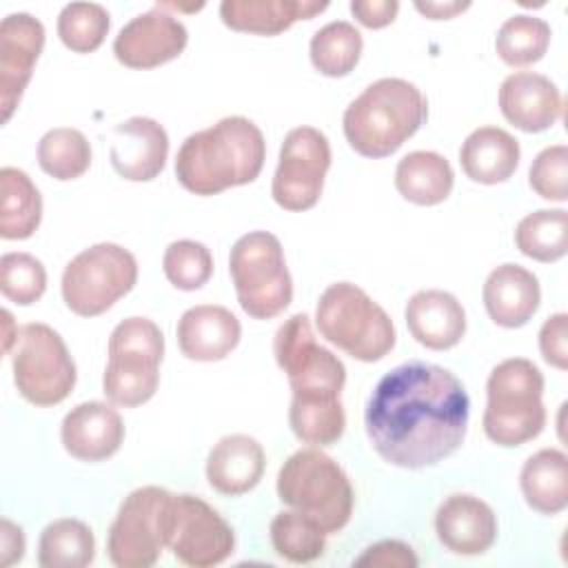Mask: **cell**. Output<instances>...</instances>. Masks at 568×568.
<instances>
[{
  "label": "cell",
  "instance_id": "cell-1",
  "mask_svg": "<svg viewBox=\"0 0 568 568\" xmlns=\"http://www.w3.org/2000/svg\"><path fill=\"white\" fill-rule=\"evenodd\" d=\"M468 415L464 384L448 368L415 359L395 366L375 384L364 426L384 462L417 470L435 466L462 446Z\"/></svg>",
  "mask_w": 568,
  "mask_h": 568
},
{
  "label": "cell",
  "instance_id": "cell-2",
  "mask_svg": "<svg viewBox=\"0 0 568 568\" xmlns=\"http://www.w3.org/2000/svg\"><path fill=\"white\" fill-rule=\"evenodd\" d=\"M264 160L266 142L260 126L244 115H229L182 142L175 178L195 195H215L253 182Z\"/></svg>",
  "mask_w": 568,
  "mask_h": 568
},
{
  "label": "cell",
  "instance_id": "cell-3",
  "mask_svg": "<svg viewBox=\"0 0 568 568\" xmlns=\"http://www.w3.org/2000/svg\"><path fill=\"white\" fill-rule=\"evenodd\" d=\"M428 118L426 95L408 80L379 78L344 111L346 142L364 158L395 153Z\"/></svg>",
  "mask_w": 568,
  "mask_h": 568
},
{
  "label": "cell",
  "instance_id": "cell-4",
  "mask_svg": "<svg viewBox=\"0 0 568 568\" xmlns=\"http://www.w3.org/2000/svg\"><path fill=\"white\" fill-rule=\"evenodd\" d=\"M486 395L481 426L493 444L521 446L544 430V375L530 359L510 357L499 362L488 375Z\"/></svg>",
  "mask_w": 568,
  "mask_h": 568
},
{
  "label": "cell",
  "instance_id": "cell-5",
  "mask_svg": "<svg viewBox=\"0 0 568 568\" xmlns=\"http://www.w3.org/2000/svg\"><path fill=\"white\" fill-rule=\"evenodd\" d=\"M282 504L315 519L326 535L339 532L353 515V486L344 468L317 446L295 450L277 473Z\"/></svg>",
  "mask_w": 568,
  "mask_h": 568
},
{
  "label": "cell",
  "instance_id": "cell-6",
  "mask_svg": "<svg viewBox=\"0 0 568 568\" xmlns=\"http://www.w3.org/2000/svg\"><path fill=\"white\" fill-rule=\"evenodd\" d=\"M315 324L324 339L359 362L382 359L397 339L390 315L351 282H335L320 295Z\"/></svg>",
  "mask_w": 568,
  "mask_h": 568
},
{
  "label": "cell",
  "instance_id": "cell-7",
  "mask_svg": "<svg viewBox=\"0 0 568 568\" xmlns=\"http://www.w3.org/2000/svg\"><path fill=\"white\" fill-rule=\"evenodd\" d=\"M229 273L242 311L253 320H271L293 300L284 248L268 231H251L233 244Z\"/></svg>",
  "mask_w": 568,
  "mask_h": 568
},
{
  "label": "cell",
  "instance_id": "cell-8",
  "mask_svg": "<svg viewBox=\"0 0 568 568\" xmlns=\"http://www.w3.org/2000/svg\"><path fill=\"white\" fill-rule=\"evenodd\" d=\"M13 382L18 393L33 406H55L75 386V362L49 324L31 322L18 328L11 348Z\"/></svg>",
  "mask_w": 568,
  "mask_h": 568
},
{
  "label": "cell",
  "instance_id": "cell-9",
  "mask_svg": "<svg viewBox=\"0 0 568 568\" xmlns=\"http://www.w3.org/2000/svg\"><path fill=\"white\" fill-rule=\"evenodd\" d=\"M138 282V262L131 251L100 242L80 251L62 273V300L80 317L109 311Z\"/></svg>",
  "mask_w": 568,
  "mask_h": 568
},
{
  "label": "cell",
  "instance_id": "cell-10",
  "mask_svg": "<svg viewBox=\"0 0 568 568\" xmlns=\"http://www.w3.org/2000/svg\"><path fill=\"white\" fill-rule=\"evenodd\" d=\"M171 497L160 486H142L124 497L106 537L113 566L149 568L160 559L169 537Z\"/></svg>",
  "mask_w": 568,
  "mask_h": 568
},
{
  "label": "cell",
  "instance_id": "cell-11",
  "mask_svg": "<svg viewBox=\"0 0 568 568\" xmlns=\"http://www.w3.org/2000/svg\"><path fill=\"white\" fill-rule=\"evenodd\" d=\"M277 366L286 373L293 395L339 397L346 384L342 359L315 342L306 313H295L277 328L273 339Z\"/></svg>",
  "mask_w": 568,
  "mask_h": 568
},
{
  "label": "cell",
  "instance_id": "cell-12",
  "mask_svg": "<svg viewBox=\"0 0 568 568\" xmlns=\"http://www.w3.org/2000/svg\"><path fill=\"white\" fill-rule=\"evenodd\" d=\"M331 166L328 138L315 126H295L280 146L271 195L284 211H306L320 202Z\"/></svg>",
  "mask_w": 568,
  "mask_h": 568
},
{
  "label": "cell",
  "instance_id": "cell-13",
  "mask_svg": "<svg viewBox=\"0 0 568 568\" xmlns=\"http://www.w3.org/2000/svg\"><path fill=\"white\" fill-rule=\"evenodd\" d=\"M166 548L191 568H209L226 561L235 550L229 521L202 497L180 493L171 497Z\"/></svg>",
  "mask_w": 568,
  "mask_h": 568
},
{
  "label": "cell",
  "instance_id": "cell-14",
  "mask_svg": "<svg viewBox=\"0 0 568 568\" xmlns=\"http://www.w3.org/2000/svg\"><path fill=\"white\" fill-rule=\"evenodd\" d=\"M189 42L186 27L160 2L131 18L113 40V53L129 69H153L175 60Z\"/></svg>",
  "mask_w": 568,
  "mask_h": 568
},
{
  "label": "cell",
  "instance_id": "cell-15",
  "mask_svg": "<svg viewBox=\"0 0 568 568\" xmlns=\"http://www.w3.org/2000/svg\"><path fill=\"white\" fill-rule=\"evenodd\" d=\"M44 47V27L31 13H9L0 24V109L2 122L20 104L33 64Z\"/></svg>",
  "mask_w": 568,
  "mask_h": 568
},
{
  "label": "cell",
  "instance_id": "cell-16",
  "mask_svg": "<svg viewBox=\"0 0 568 568\" xmlns=\"http://www.w3.org/2000/svg\"><path fill=\"white\" fill-rule=\"evenodd\" d=\"M169 135L153 118L135 115L113 126L109 158L115 173L131 182L158 178L166 164Z\"/></svg>",
  "mask_w": 568,
  "mask_h": 568
},
{
  "label": "cell",
  "instance_id": "cell-17",
  "mask_svg": "<svg viewBox=\"0 0 568 568\" xmlns=\"http://www.w3.org/2000/svg\"><path fill=\"white\" fill-rule=\"evenodd\" d=\"M435 532L446 550L475 557L484 555L495 544L497 517L484 499L470 493H455L439 504Z\"/></svg>",
  "mask_w": 568,
  "mask_h": 568
},
{
  "label": "cell",
  "instance_id": "cell-18",
  "mask_svg": "<svg viewBox=\"0 0 568 568\" xmlns=\"http://www.w3.org/2000/svg\"><path fill=\"white\" fill-rule=\"evenodd\" d=\"M60 437L71 457L80 462H102L120 450L124 422L106 402H82L64 415Z\"/></svg>",
  "mask_w": 568,
  "mask_h": 568
},
{
  "label": "cell",
  "instance_id": "cell-19",
  "mask_svg": "<svg viewBox=\"0 0 568 568\" xmlns=\"http://www.w3.org/2000/svg\"><path fill=\"white\" fill-rule=\"evenodd\" d=\"M499 111L517 129L539 133L561 118V93L550 78L535 71H517L499 87Z\"/></svg>",
  "mask_w": 568,
  "mask_h": 568
},
{
  "label": "cell",
  "instance_id": "cell-20",
  "mask_svg": "<svg viewBox=\"0 0 568 568\" xmlns=\"http://www.w3.org/2000/svg\"><path fill=\"white\" fill-rule=\"evenodd\" d=\"M404 317L415 342L430 351H448L457 346L466 333V311L448 291H417L406 302Z\"/></svg>",
  "mask_w": 568,
  "mask_h": 568
},
{
  "label": "cell",
  "instance_id": "cell-21",
  "mask_svg": "<svg viewBox=\"0 0 568 568\" xmlns=\"http://www.w3.org/2000/svg\"><path fill=\"white\" fill-rule=\"evenodd\" d=\"M175 333L184 357L193 362H217L240 344L242 326L226 306L197 304L182 313Z\"/></svg>",
  "mask_w": 568,
  "mask_h": 568
},
{
  "label": "cell",
  "instance_id": "cell-22",
  "mask_svg": "<svg viewBox=\"0 0 568 568\" xmlns=\"http://www.w3.org/2000/svg\"><path fill=\"white\" fill-rule=\"evenodd\" d=\"M481 297L486 313L497 326L519 328L539 308L541 288L532 271L506 262L488 273Z\"/></svg>",
  "mask_w": 568,
  "mask_h": 568
},
{
  "label": "cell",
  "instance_id": "cell-23",
  "mask_svg": "<svg viewBox=\"0 0 568 568\" xmlns=\"http://www.w3.org/2000/svg\"><path fill=\"white\" fill-rule=\"evenodd\" d=\"M266 468L262 444L244 433L224 435L206 457V479L222 495H244L253 490Z\"/></svg>",
  "mask_w": 568,
  "mask_h": 568
},
{
  "label": "cell",
  "instance_id": "cell-24",
  "mask_svg": "<svg viewBox=\"0 0 568 568\" xmlns=\"http://www.w3.org/2000/svg\"><path fill=\"white\" fill-rule=\"evenodd\" d=\"M326 7V0H224L220 18L233 31L277 36L297 20H311Z\"/></svg>",
  "mask_w": 568,
  "mask_h": 568
},
{
  "label": "cell",
  "instance_id": "cell-25",
  "mask_svg": "<svg viewBox=\"0 0 568 568\" xmlns=\"http://www.w3.org/2000/svg\"><path fill=\"white\" fill-rule=\"evenodd\" d=\"M521 149L517 138L499 126H479L462 142L459 164L479 184L506 182L519 166Z\"/></svg>",
  "mask_w": 568,
  "mask_h": 568
},
{
  "label": "cell",
  "instance_id": "cell-26",
  "mask_svg": "<svg viewBox=\"0 0 568 568\" xmlns=\"http://www.w3.org/2000/svg\"><path fill=\"white\" fill-rule=\"evenodd\" d=\"M164 335L149 317L122 320L109 337V371L133 375H160Z\"/></svg>",
  "mask_w": 568,
  "mask_h": 568
},
{
  "label": "cell",
  "instance_id": "cell-27",
  "mask_svg": "<svg viewBox=\"0 0 568 568\" xmlns=\"http://www.w3.org/2000/svg\"><path fill=\"white\" fill-rule=\"evenodd\" d=\"M526 504L541 515H559L568 506V457L559 448L530 455L519 473Z\"/></svg>",
  "mask_w": 568,
  "mask_h": 568
},
{
  "label": "cell",
  "instance_id": "cell-28",
  "mask_svg": "<svg viewBox=\"0 0 568 568\" xmlns=\"http://www.w3.org/2000/svg\"><path fill=\"white\" fill-rule=\"evenodd\" d=\"M455 184L450 162L435 151H410L395 169V189L399 195L419 206L444 202Z\"/></svg>",
  "mask_w": 568,
  "mask_h": 568
},
{
  "label": "cell",
  "instance_id": "cell-29",
  "mask_svg": "<svg viewBox=\"0 0 568 568\" xmlns=\"http://www.w3.org/2000/svg\"><path fill=\"white\" fill-rule=\"evenodd\" d=\"M42 220V197L33 180L16 166L0 169V235L27 240Z\"/></svg>",
  "mask_w": 568,
  "mask_h": 568
},
{
  "label": "cell",
  "instance_id": "cell-30",
  "mask_svg": "<svg viewBox=\"0 0 568 568\" xmlns=\"http://www.w3.org/2000/svg\"><path fill=\"white\" fill-rule=\"evenodd\" d=\"M95 557L93 530L73 517L53 519L38 541V564L42 568H84Z\"/></svg>",
  "mask_w": 568,
  "mask_h": 568
},
{
  "label": "cell",
  "instance_id": "cell-31",
  "mask_svg": "<svg viewBox=\"0 0 568 568\" xmlns=\"http://www.w3.org/2000/svg\"><path fill=\"white\" fill-rule=\"evenodd\" d=\"M288 424L295 437L311 446H331L344 435L346 415L339 397H300L293 395Z\"/></svg>",
  "mask_w": 568,
  "mask_h": 568
},
{
  "label": "cell",
  "instance_id": "cell-32",
  "mask_svg": "<svg viewBox=\"0 0 568 568\" xmlns=\"http://www.w3.org/2000/svg\"><path fill=\"white\" fill-rule=\"evenodd\" d=\"M362 33L355 24L346 20H333L317 29L311 38V62L313 67L328 78L348 75L362 55Z\"/></svg>",
  "mask_w": 568,
  "mask_h": 568
},
{
  "label": "cell",
  "instance_id": "cell-33",
  "mask_svg": "<svg viewBox=\"0 0 568 568\" xmlns=\"http://www.w3.org/2000/svg\"><path fill=\"white\" fill-rule=\"evenodd\" d=\"M515 244L530 260H561L568 251V211L539 209L528 213L515 229Z\"/></svg>",
  "mask_w": 568,
  "mask_h": 568
},
{
  "label": "cell",
  "instance_id": "cell-34",
  "mask_svg": "<svg viewBox=\"0 0 568 568\" xmlns=\"http://www.w3.org/2000/svg\"><path fill=\"white\" fill-rule=\"evenodd\" d=\"M550 24L530 13H517L501 22L495 36V51L508 67L539 62L550 44Z\"/></svg>",
  "mask_w": 568,
  "mask_h": 568
},
{
  "label": "cell",
  "instance_id": "cell-35",
  "mask_svg": "<svg viewBox=\"0 0 568 568\" xmlns=\"http://www.w3.org/2000/svg\"><path fill=\"white\" fill-rule=\"evenodd\" d=\"M268 532L275 552L286 561L311 564L324 555L326 532L315 519L295 508L277 513Z\"/></svg>",
  "mask_w": 568,
  "mask_h": 568
},
{
  "label": "cell",
  "instance_id": "cell-36",
  "mask_svg": "<svg viewBox=\"0 0 568 568\" xmlns=\"http://www.w3.org/2000/svg\"><path fill=\"white\" fill-rule=\"evenodd\" d=\"M38 164L55 180H75L91 166V144L78 129H49L38 142Z\"/></svg>",
  "mask_w": 568,
  "mask_h": 568
},
{
  "label": "cell",
  "instance_id": "cell-37",
  "mask_svg": "<svg viewBox=\"0 0 568 568\" xmlns=\"http://www.w3.org/2000/svg\"><path fill=\"white\" fill-rule=\"evenodd\" d=\"M109 27V11L98 2H69L58 16V36L73 53L95 51L104 42Z\"/></svg>",
  "mask_w": 568,
  "mask_h": 568
},
{
  "label": "cell",
  "instance_id": "cell-38",
  "mask_svg": "<svg viewBox=\"0 0 568 568\" xmlns=\"http://www.w3.org/2000/svg\"><path fill=\"white\" fill-rule=\"evenodd\" d=\"M0 291L20 306L38 302L47 291L44 264L31 253H4L0 257Z\"/></svg>",
  "mask_w": 568,
  "mask_h": 568
},
{
  "label": "cell",
  "instance_id": "cell-39",
  "mask_svg": "<svg viewBox=\"0 0 568 568\" xmlns=\"http://www.w3.org/2000/svg\"><path fill=\"white\" fill-rule=\"evenodd\" d=\"M162 271L175 288L195 291L213 275V255L202 242L175 240L164 251Z\"/></svg>",
  "mask_w": 568,
  "mask_h": 568
},
{
  "label": "cell",
  "instance_id": "cell-40",
  "mask_svg": "<svg viewBox=\"0 0 568 568\" xmlns=\"http://www.w3.org/2000/svg\"><path fill=\"white\" fill-rule=\"evenodd\" d=\"M530 189L550 202H566L568 197V146L552 144L539 151L528 171Z\"/></svg>",
  "mask_w": 568,
  "mask_h": 568
},
{
  "label": "cell",
  "instance_id": "cell-41",
  "mask_svg": "<svg viewBox=\"0 0 568 568\" xmlns=\"http://www.w3.org/2000/svg\"><path fill=\"white\" fill-rule=\"evenodd\" d=\"M539 351L550 366L559 371L568 368V315L566 313H555L541 324Z\"/></svg>",
  "mask_w": 568,
  "mask_h": 568
},
{
  "label": "cell",
  "instance_id": "cell-42",
  "mask_svg": "<svg viewBox=\"0 0 568 568\" xmlns=\"http://www.w3.org/2000/svg\"><path fill=\"white\" fill-rule=\"evenodd\" d=\"M419 564L413 548L399 539H382L368 546L353 566H379V568H415Z\"/></svg>",
  "mask_w": 568,
  "mask_h": 568
},
{
  "label": "cell",
  "instance_id": "cell-43",
  "mask_svg": "<svg viewBox=\"0 0 568 568\" xmlns=\"http://www.w3.org/2000/svg\"><path fill=\"white\" fill-rule=\"evenodd\" d=\"M399 11L397 0H353L351 13L368 29H382L395 20Z\"/></svg>",
  "mask_w": 568,
  "mask_h": 568
},
{
  "label": "cell",
  "instance_id": "cell-44",
  "mask_svg": "<svg viewBox=\"0 0 568 568\" xmlns=\"http://www.w3.org/2000/svg\"><path fill=\"white\" fill-rule=\"evenodd\" d=\"M24 532L11 519L0 521V564L11 566L24 557Z\"/></svg>",
  "mask_w": 568,
  "mask_h": 568
},
{
  "label": "cell",
  "instance_id": "cell-45",
  "mask_svg": "<svg viewBox=\"0 0 568 568\" xmlns=\"http://www.w3.org/2000/svg\"><path fill=\"white\" fill-rule=\"evenodd\" d=\"M468 7L470 2H415V9L430 20H448Z\"/></svg>",
  "mask_w": 568,
  "mask_h": 568
},
{
  "label": "cell",
  "instance_id": "cell-46",
  "mask_svg": "<svg viewBox=\"0 0 568 568\" xmlns=\"http://www.w3.org/2000/svg\"><path fill=\"white\" fill-rule=\"evenodd\" d=\"M2 317H4V351H7V353H11V348H13V342H16V335H18V333H11V326H13L11 313H9V311H2Z\"/></svg>",
  "mask_w": 568,
  "mask_h": 568
}]
</instances>
